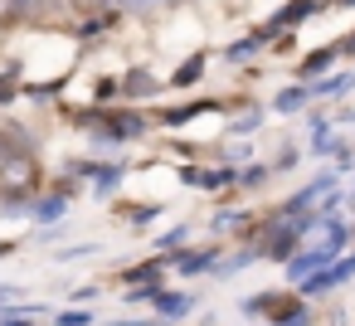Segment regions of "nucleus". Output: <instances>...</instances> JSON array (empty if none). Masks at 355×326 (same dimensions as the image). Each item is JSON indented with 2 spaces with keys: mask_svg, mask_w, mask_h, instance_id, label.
<instances>
[{
  "mask_svg": "<svg viewBox=\"0 0 355 326\" xmlns=\"http://www.w3.org/2000/svg\"><path fill=\"white\" fill-rule=\"evenodd\" d=\"M93 6H103V0H93Z\"/></svg>",
  "mask_w": 355,
  "mask_h": 326,
  "instance_id": "nucleus-1",
  "label": "nucleus"
}]
</instances>
